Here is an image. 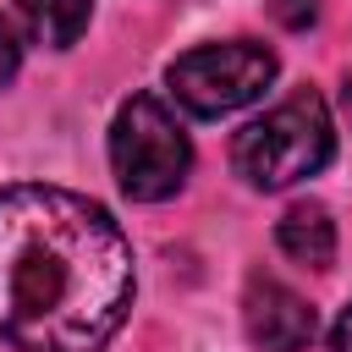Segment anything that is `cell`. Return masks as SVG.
I'll return each instance as SVG.
<instances>
[{
  "instance_id": "obj_1",
  "label": "cell",
  "mask_w": 352,
  "mask_h": 352,
  "mask_svg": "<svg viewBox=\"0 0 352 352\" xmlns=\"http://www.w3.org/2000/svg\"><path fill=\"white\" fill-rule=\"evenodd\" d=\"M132 248L110 209L66 187H0V341L104 352L132 308Z\"/></svg>"
},
{
  "instance_id": "obj_2",
  "label": "cell",
  "mask_w": 352,
  "mask_h": 352,
  "mask_svg": "<svg viewBox=\"0 0 352 352\" xmlns=\"http://www.w3.org/2000/svg\"><path fill=\"white\" fill-rule=\"evenodd\" d=\"M336 154V126H330V110L319 94H292L280 99L275 110H264L258 121H248L231 143V165L242 182L264 187V192H280V187H297L308 182L314 170H324Z\"/></svg>"
},
{
  "instance_id": "obj_3",
  "label": "cell",
  "mask_w": 352,
  "mask_h": 352,
  "mask_svg": "<svg viewBox=\"0 0 352 352\" xmlns=\"http://www.w3.org/2000/svg\"><path fill=\"white\" fill-rule=\"evenodd\" d=\"M110 165L126 198L138 204H160L170 192H182L187 170H192V143L182 132V121L165 110V99L154 94H132L116 110L110 126Z\"/></svg>"
},
{
  "instance_id": "obj_4",
  "label": "cell",
  "mask_w": 352,
  "mask_h": 352,
  "mask_svg": "<svg viewBox=\"0 0 352 352\" xmlns=\"http://www.w3.org/2000/svg\"><path fill=\"white\" fill-rule=\"evenodd\" d=\"M170 94L182 110L214 121V116H231L242 104H253L270 82H275V55L253 38H226V44H198L187 50L182 60H170L165 72Z\"/></svg>"
},
{
  "instance_id": "obj_5",
  "label": "cell",
  "mask_w": 352,
  "mask_h": 352,
  "mask_svg": "<svg viewBox=\"0 0 352 352\" xmlns=\"http://www.w3.org/2000/svg\"><path fill=\"white\" fill-rule=\"evenodd\" d=\"M242 324H248V341L264 352H308L319 336V314L308 308V297H297L275 275H248Z\"/></svg>"
},
{
  "instance_id": "obj_6",
  "label": "cell",
  "mask_w": 352,
  "mask_h": 352,
  "mask_svg": "<svg viewBox=\"0 0 352 352\" xmlns=\"http://www.w3.org/2000/svg\"><path fill=\"white\" fill-rule=\"evenodd\" d=\"M275 242H280L286 258H297L308 270H324L336 258V220H330L324 204H292L275 226Z\"/></svg>"
},
{
  "instance_id": "obj_7",
  "label": "cell",
  "mask_w": 352,
  "mask_h": 352,
  "mask_svg": "<svg viewBox=\"0 0 352 352\" xmlns=\"http://www.w3.org/2000/svg\"><path fill=\"white\" fill-rule=\"evenodd\" d=\"M16 11H22L28 33H33L38 44L66 50V44L82 38V28H88V16H94V0H16Z\"/></svg>"
},
{
  "instance_id": "obj_8",
  "label": "cell",
  "mask_w": 352,
  "mask_h": 352,
  "mask_svg": "<svg viewBox=\"0 0 352 352\" xmlns=\"http://www.w3.org/2000/svg\"><path fill=\"white\" fill-rule=\"evenodd\" d=\"M270 11H275V22H286V28H314L319 0H270Z\"/></svg>"
},
{
  "instance_id": "obj_9",
  "label": "cell",
  "mask_w": 352,
  "mask_h": 352,
  "mask_svg": "<svg viewBox=\"0 0 352 352\" xmlns=\"http://www.w3.org/2000/svg\"><path fill=\"white\" fill-rule=\"evenodd\" d=\"M16 66H22V50H16V33L0 22V88L16 77Z\"/></svg>"
},
{
  "instance_id": "obj_10",
  "label": "cell",
  "mask_w": 352,
  "mask_h": 352,
  "mask_svg": "<svg viewBox=\"0 0 352 352\" xmlns=\"http://www.w3.org/2000/svg\"><path fill=\"white\" fill-rule=\"evenodd\" d=\"M330 352H352V302L341 308V319H336V330H330Z\"/></svg>"
}]
</instances>
